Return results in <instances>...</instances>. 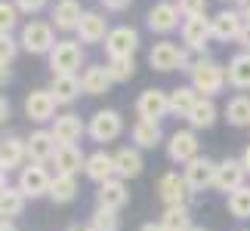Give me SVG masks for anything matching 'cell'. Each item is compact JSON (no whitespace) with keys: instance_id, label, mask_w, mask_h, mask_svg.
<instances>
[{"instance_id":"cell-1","label":"cell","mask_w":250,"mask_h":231,"mask_svg":"<svg viewBox=\"0 0 250 231\" xmlns=\"http://www.w3.org/2000/svg\"><path fill=\"white\" fill-rule=\"evenodd\" d=\"M188 83L195 86L198 96L213 99V96H219L229 86L226 65H219L216 59H210V56H198L195 65H191V71H188Z\"/></svg>"},{"instance_id":"cell-2","label":"cell","mask_w":250,"mask_h":231,"mask_svg":"<svg viewBox=\"0 0 250 231\" xmlns=\"http://www.w3.org/2000/svg\"><path fill=\"white\" fill-rule=\"evenodd\" d=\"M56 43H59L56 40V28L53 22H43V19H31L19 31V46L31 56H50Z\"/></svg>"},{"instance_id":"cell-3","label":"cell","mask_w":250,"mask_h":231,"mask_svg":"<svg viewBox=\"0 0 250 231\" xmlns=\"http://www.w3.org/2000/svg\"><path fill=\"white\" fill-rule=\"evenodd\" d=\"M50 170L46 163H31L28 160L22 170H19V179H16V188L22 191L28 200H37V197H50Z\"/></svg>"},{"instance_id":"cell-4","label":"cell","mask_w":250,"mask_h":231,"mask_svg":"<svg viewBox=\"0 0 250 231\" xmlns=\"http://www.w3.org/2000/svg\"><path fill=\"white\" fill-rule=\"evenodd\" d=\"M121 133H124V117H121V111H114V108H99L86 120V136L93 142H99V145L114 142Z\"/></svg>"},{"instance_id":"cell-5","label":"cell","mask_w":250,"mask_h":231,"mask_svg":"<svg viewBox=\"0 0 250 231\" xmlns=\"http://www.w3.org/2000/svg\"><path fill=\"white\" fill-rule=\"evenodd\" d=\"M46 59H50V71L53 74H78V68L83 65V46H81V40L62 37Z\"/></svg>"},{"instance_id":"cell-6","label":"cell","mask_w":250,"mask_h":231,"mask_svg":"<svg viewBox=\"0 0 250 231\" xmlns=\"http://www.w3.org/2000/svg\"><path fill=\"white\" fill-rule=\"evenodd\" d=\"M105 56H108V62L111 59H133L139 50V31L136 28H130V25H118V28H111L108 37H105Z\"/></svg>"},{"instance_id":"cell-7","label":"cell","mask_w":250,"mask_h":231,"mask_svg":"<svg viewBox=\"0 0 250 231\" xmlns=\"http://www.w3.org/2000/svg\"><path fill=\"white\" fill-rule=\"evenodd\" d=\"M198 154H201V142H198V133L191 127L170 133V139H167V157H170V163L186 167V163L195 160Z\"/></svg>"},{"instance_id":"cell-8","label":"cell","mask_w":250,"mask_h":231,"mask_svg":"<svg viewBox=\"0 0 250 231\" xmlns=\"http://www.w3.org/2000/svg\"><path fill=\"white\" fill-rule=\"evenodd\" d=\"M182 46L198 56H207V43L213 40V28H210L207 16H195V19H182Z\"/></svg>"},{"instance_id":"cell-9","label":"cell","mask_w":250,"mask_h":231,"mask_svg":"<svg viewBox=\"0 0 250 231\" xmlns=\"http://www.w3.org/2000/svg\"><path fill=\"white\" fill-rule=\"evenodd\" d=\"M25 117L31 123H53L59 114H56V108H59V102H56V96L50 93V86L46 90H31L25 96Z\"/></svg>"},{"instance_id":"cell-10","label":"cell","mask_w":250,"mask_h":231,"mask_svg":"<svg viewBox=\"0 0 250 231\" xmlns=\"http://www.w3.org/2000/svg\"><path fill=\"white\" fill-rule=\"evenodd\" d=\"M158 197H161V204H164V207H188L191 188H188L186 176L176 173V170L164 173V176L158 179Z\"/></svg>"},{"instance_id":"cell-11","label":"cell","mask_w":250,"mask_h":231,"mask_svg":"<svg viewBox=\"0 0 250 231\" xmlns=\"http://www.w3.org/2000/svg\"><path fill=\"white\" fill-rule=\"evenodd\" d=\"M182 176H186L191 194H201V191L213 188V182H216V160H210L207 154H198L195 160H188L182 167Z\"/></svg>"},{"instance_id":"cell-12","label":"cell","mask_w":250,"mask_h":231,"mask_svg":"<svg viewBox=\"0 0 250 231\" xmlns=\"http://www.w3.org/2000/svg\"><path fill=\"white\" fill-rule=\"evenodd\" d=\"M179 6H176V0H158L155 6L146 13V25H148V31H155V34H173L179 25Z\"/></svg>"},{"instance_id":"cell-13","label":"cell","mask_w":250,"mask_h":231,"mask_svg":"<svg viewBox=\"0 0 250 231\" xmlns=\"http://www.w3.org/2000/svg\"><path fill=\"white\" fill-rule=\"evenodd\" d=\"M247 185V170L241 157H226L216 163V182H213V191H223V194L229 197L232 191L244 188Z\"/></svg>"},{"instance_id":"cell-14","label":"cell","mask_w":250,"mask_h":231,"mask_svg":"<svg viewBox=\"0 0 250 231\" xmlns=\"http://www.w3.org/2000/svg\"><path fill=\"white\" fill-rule=\"evenodd\" d=\"M136 114L146 120H164L170 114V93L167 90H158V86H148V90L139 93L136 99Z\"/></svg>"},{"instance_id":"cell-15","label":"cell","mask_w":250,"mask_h":231,"mask_svg":"<svg viewBox=\"0 0 250 231\" xmlns=\"http://www.w3.org/2000/svg\"><path fill=\"white\" fill-rule=\"evenodd\" d=\"M50 133L56 136L59 145H78V142L86 136V123L81 120V114L65 111V114H59V117L50 123Z\"/></svg>"},{"instance_id":"cell-16","label":"cell","mask_w":250,"mask_h":231,"mask_svg":"<svg viewBox=\"0 0 250 231\" xmlns=\"http://www.w3.org/2000/svg\"><path fill=\"white\" fill-rule=\"evenodd\" d=\"M83 13H86V9L81 6V0H56L50 22H53V28L59 34H71V31H78Z\"/></svg>"},{"instance_id":"cell-17","label":"cell","mask_w":250,"mask_h":231,"mask_svg":"<svg viewBox=\"0 0 250 231\" xmlns=\"http://www.w3.org/2000/svg\"><path fill=\"white\" fill-rule=\"evenodd\" d=\"M210 28H213V40L219 43H235L238 34L244 28V16L238 9H219V13L210 19Z\"/></svg>"},{"instance_id":"cell-18","label":"cell","mask_w":250,"mask_h":231,"mask_svg":"<svg viewBox=\"0 0 250 231\" xmlns=\"http://www.w3.org/2000/svg\"><path fill=\"white\" fill-rule=\"evenodd\" d=\"M25 145H28V160L31 163H53L56 151H59V142L50 130H34L25 139Z\"/></svg>"},{"instance_id":"cell-19","label":"cell","mask_w":250,"mask_h":231,"mask_svg":"<svg viewBox=\"0 0 250 231\" xmlns=\"http://www.w3.org/2000/svg\"><path fill=\"white\" fill-rule=\"evenodd\" d=\"M108 31H111V28H108V19H105L99 9H86L74 34H78L81 43H105Z\"/></svg>"},{"instance_id":"cell-20","label":"cell","mask_w":250,"mask_h":231,"mask_svg":"<svg viewBox=\"0 0 250 231\" xmlns=\"http://www.w3.org/2000/svg\"><path fill=\"white\" fill-rule=\"evenodd\" d=\"M127 200H130V188L124 179H108L96 191V207H102V210H114L118 213V210L127 207Z\"/></svg>"},{"instance_id":"cell-21","label":"cell","mask_w":250,"mask_h":231,"mask_svg":"<svg viewBox=\"0 0 250 231\" xmlns=\"http://www.w3.org/2000/svg\"><path fill=\"white\" fill-rule=\"evenodd\" d=\"M28 163V145L22 136H3L0 139V170H22Z\"/></svg>"},{"instance_id":"cell-22","label":"cell","mask_w":250,"mask_h":231,"mask_svg":"<svg viewBox=\"0 0 250 231\" xmlns=\"http://www.w3.org/2000/svg\"><path fill=\"white\" fill-rule=\"evenodd\" d=\"M179 56H182V46H176L173 40H161L148 50V65L161 74L179 71Z\"/></svg>"},{"instance_id":"cell-23","label":"cell","mask_w":250,"mask_h":231,"mask_svg":"<svg viewBox=\"0 0 250 231\" xmlns=\"http://www.w3.org/2000/svg\"><path fill=\"white\" fill-rule=\"evenodd\" d=\"M142 170H146V160H142V151L136 145L114 151V173H118V179H124V182L136 179V176H142Z\"/></svg>"},{"instance_id":"cell-24","label":"cell","mask_w":250,"mask_h":231,"mask_svg":"<svg viewBox=\"0 0 250 231\" xmlns=\"http://www.w3.org/2000/svg\"><path fill=\"white\" fill-rule=\"evenodd\" d=\"M86 179L96 182V185H102V182H108V179H118V173H114V154L108 151H93V154H86Z\"/></svg>"},{"instance_id":"cell-25","label":"cell","mask_w":250,"mask_h":231,"mask_svg":"<svg viewBox=\"0 0 250 231\" xmlns=\"http://www.w3.org/2000/svg\"><path fill=\"white\" fill-rule=\"evenodd\" d=\"M130 139H133V145H136L139 151H148V148H158L161 142H164V130H161L158 120L139 117V120L130 127Z\"/></svg>"},{"instance_id":"cell-26","label":"cell","mask_w":250,"mask_h":231,"mask_svg":"<svg viewBox=\"0 0 250 231\" xmlns=\"http://www.w3.org/2000/svg\"><path fill=\"white\" fill-rule=\"evenodd\" d=\"M111 74H108V65H86L81 71V86L86 96H105L111 90Z\"/></svg>"},{"instance_id":"cell-27","label":"cell","mask_w":250,"mask_h":231,"mask_svg":"<svg viewBox=\"0 0 250 231\" xmlns=\"http://www.w3.org/2000/svg\"><path fill=\"white\" fill-rule=\"evenodd\" d=\"M226 77H229V86H232V90H238V93H247L250 90V53L247 50L235 53L232 59H229Z\"/></svg>"},{"instance_id":"cell-28","label":"cell","mask_w":250,"mask_h":231,"mask_svg":"<svg viewBox=\"0 0 250 231\" xmlns=\"http://www.w3.org/2000/svg\"><path fill=\"white\" fill-rule=\"evenodd\" d=\"M56 173H65V176H78V173L86 167V154L81 151V145H59L53 157Z\"/></svg>"},{"instance_id":"cell-29","label":"cell","mask_w":250,"mask_h":231,"mask_svg":"<svg viewBox=\"0 0 250 231\" xmlns=\"http://www.w3.org/2000/svg\"><path fill=\"white\" fill-rule=\"evenodd\" d=\"M50 93L56 96V102H59V105H71V102L83 93L81 77H78V74H53Z\"/></svg>"},{"instance_id":"cell-30","label":"cell","mask_w":250,"mask_h":231,"mask_svg":"<svg viewBox=\"0 0 250 231\" xmlns=\"http://www.w3.org/2000/svg\"><path fill=\"white\" fill-rule=\"evenodd\" d=\"M216 117H219V108H216V102L213 99H204V96H201V99L195 102V108H191L188 111V127L191 130H210V127H213V123H216Z\"/></svg>"},{"instance_id":"cell-31","label":"cell","mask_w":250,"mask_h":231,"mask_svg":"<svg viewBox=\"0 0 250 231\" xmlns=\"http://www.w3.org/2000/svg\"><path fill=\"white\" fill-rule=\"evenodd\" d=\"M167 93H170V114H176V117H188V111L195 108V102L201 99L191 83L173 86V90H167Z\"/></svg>"},{"instance_id":"cell-32","label":"cell","mask_w":250,"mask_h":231,"mask_svg":"<svg viewBox=\"0 0 250 231\" xmlns=\"http://www.w3.org/2000/svg\"><path fill=\"white\" fill-rule=\"evenodd\" d=\"M226 120L232 123V127H238V130H244V127H250V96L247 93H238V96H232V99L226 102Z\"/></svg>"},{"instance_id":"cell-33","label":"cell","mask_w":250,"mask_h":231,"mask_svg":"<svg viewBox=\"0 0 250 231\" xmlns=\"http://www.w3.org/2000/svg\"><path fill=\"white\" fill-rule=\"evenodd\" d=\"M78 176H65V173H56L50 182V200L53 204H71L78 197Z\"/></svg>"},{"instance_id":"cell-34","label":"cell","mask_w":250,"mask_h":231,"mask_svg":"<svg viewBox=\"0 0 250 231\" xmlns=\"http://www.w3.org/2000/svg\"><path fill=\"white\" fill-rule=\"evenodd\" d=\"M25 204H28V197L16 185L3 188V191H0V219H13V222H16V219L25 213Z\"/></svg>"},{"instance_id":"cell-35","label":"cell","mask_w":250,"mask_h":231,"mask_svg":"<svg viewBox=\"0 0 250 231\" xmlns=\"http://www.w3.org/2000/svg\"><path fill=\"white\" fill-rule=\"evenodd\" d=\"M158 222L164 231H188L191 228V210L188 207H164Z\"/></svg>"},{"instance_id":"cell-36","label":"cell","mask_w":250,"mask_h":231,"mask_svg":"<svg viewBox=\"0 0 250 231\" xmlns=\"http://www.w3.org/2000/svg\"><path fill=\"white\" fill-rule=\"evenodd\" d=\"M226 207L235 219H250V185L232 191V194L226 197Z\"/></svg>"},{"instance_id":"cell-37","label":"cell","mask_w":250,"mask_h":231,"mask_svg":"<svg viewBox=\"0 0 250 231\" xmlns=\"http://www.w3.org/2000/svg\"><path fill=\"white\" fill-rule=\"evenodd\" d=\"M108 74L114 83H127L136 74V59H111L108 62Z\"/></svg>"},{"instance_id":"cell-38","label":"cell","mask_w":250,"mask_h":231,"mask_svg":"<svg viewBox=\"0 0 250 231\" xmlns=\"http://www.w3.org/2000/svg\"><path fill=\"white\" fill-rule=\"evenodd\" d=\"M19 25V9L13 0H0V34H13Z\"/></svg>"},{"instance_id":"cell-39","label":"cell","mask_w":250,"mask_h":231,"mask_svg":"<svg viewBox=\"0 0 250 231\" xmlns=\"http://www.w3.org/2000/svg\"><path fill=\"white\" fill-rule=\"evenodd\" d=\"M90 225H93L96 231H118V213H114V210L96 207L93 216H90Z\"/></svg>"},{"instance_id":"cell-40","label":"cell","mask_w":250,"mask_h":231,"mask_svg":"<svg viewBox=\"0 0 250 231\" xmlns=\"http://www.w3.org/2000/svg\"><path fill=\"white\" fill-rule=\"evenodd\" d=\"M19 40L13 34H0V65H13V59L19 56Z\"/></svg>"},{"instance_id":"cell-41","label":"cell","mask_w":250,"mask_h":231,"mask_svg":"<svg viewBox=\"0 0 250 231\" xmlns=\"http://www.w3.org/2000/svg\"><path fill=\"white\" fill-rule=\"evenodd\" d=\"M182 19H195V16H207V0H176Z\"/></svg>"},{"instance_id":"cell-42","label":"cell","mask_w":250,"mask_h":231,"mask_svg":"<svg viewBox=\"0 0 250 231\" xmlns=\"http://www.w3.org/2000/svg\"><path fill=\"white\" fill-rule=\"evenodd\" d=\"M13 3H16L19 13H25V16H37L41 9H46V3H50V0H13Z\"/></svg>"},{"instance_id":"cell-43","label":"cell","mask_w":250,"mask_h":231,"mask_svg":"<svg viewBox=\"0 0 250 231\" xmlns=\"http://www.w3.org/2000/svg\"><path fill=\"white\" fill-rule=\"evenodd\" d=\"M99 3L108 9V13H124V9H130L133 0H99Z\"/></svg>"},{"instance_id":"cell-44","label":"cell","mask_w":250,"mask_h":231,"mask_svg":"<svg viewBox=\"0 0 250 231\" xmlns=\"http://www.w3.org/2000/svg\"><path fill=\"white\" fill-rule=\"evenodd\" d=\"M241 50H247L250 53V22H244V28H241V34H238V40H235Z\"/></svg>"},{"instance_id":"cell-45","label":"cell","mask_w":250,"mask_h":231,"mask_svg":"<svg viewBox=\"0 0 250 231\" xmlns=\"http://www.w3.org/2000/svg\"><path fill=\"white\" fill-rule=\"evenodd\" d=\"M6 120H9V99H6V96H0V127H3Z\"/></svg>"},{"instance_id":"cell-46","label":"cell","mask_w":250,"mask_h":231,"mask_svg":"<svg viewBox=\"0 0 250 231\" xmlns=\"http://www.w3.org/2000/svg\"><path fill=\"white\" fill-rule=\"evenodd\" d=\"M235 9L244 16V22H250V0H235Z\"/></svg>"},{"instance_id":"cell-47","label":"cell","mask_w":250,"mask_h":231,"mask_svg":"<svg viewBox=\"0 0 250 231\" xmlns=\"http://www.w3.org/2000/svg\"><path fill=\"white\" fill-rule=\"evenodd\" d=\"M0 231H19L13 219H0Z\"/></svg>"},{"instance_id":"cell-48","label":"cell","mask_w":250,"mask_h":231,"mask_svg":"<svg viewBox=\"0 0 250 231\" xmlns=\"http://www.w3.org/2000/svg\"><path fill=\"white\" fill-rule=\"evenodd\" d=\"M241 163H244V170H247V176H250V145H247L244 154H241Z\"/></svg>"},{"instance_id":"cell-49","label":"cell","mask_w":250,"mask_h":231,"mask_svg":"<svg viewBox=\"0 0 250 231\" xmlns=\"http://www.w3.org/2000/svg\"><path fill=\"white\" fill-rule=\"evenodd\" d=\"M139 231H164V228H161V222H146L139 225Z\"/></svg>"},{"instance_id":"cell-50","label":"cell","mask_w":250,"mask_h":231,"mask_svg":"<svg viewBox=\"0 0 250 231\" xmlns=\"http://www.w3.org/2000/svg\"><path fill=\"white\" fill-rule=\"evenodd\" d=\"M9 80V65H0V86Z\"/></svg>"},{"instance_id":"cell-51","label":"cell","mask_w":250,"mask_h":231,"mask_svg":"<svg viewBox=\"0 0 250 231\" xmlns=\"http://www.w3.org/2000/svg\"><path fill=\"white\" fill-rule=\"evenodd\" d=\"M68 231H96V228H93V225H90V222H86V225H71V228H68Z\"/></svg>"},{"instance_id":"cell-52","label":"cell","mask_w":250,"mask_h":231,"mask_svg":"<svg viewBox=\"0 0 250 231\" xmlns=\"http://www.w3.org/2000/svg\"><path fill=\"white\" fill-rule=\"evenodd\" d=\"M9 188V182H6V170H0V191Z\"/></svg>"},{"instance_id":"cell-53","label":"cell","mask_w":250,"mask_h":231,"mask_svg":"<svg viewBox=\"0 0 250 231\" xmlns=\"http://www.w3.org/2000/svg\"><path fill=\"white\" fill-rule=\"evenodd\" d=\"M188 231H207V228H204V225H191Z\"/></svg>"},{"instance_id":"cell-54","label":"cell","mask_w":250,"mask_h":231,"mask_svg":"<svg viewBox=\"0 0 250 231\" xmlns=\"http://www.w3.org/2000/svg\"><path fill=\"white\" fill-rule=\"evenodd\" d=\"M223 3H235V0H223Z\"/></svg>"}]
</instances>
